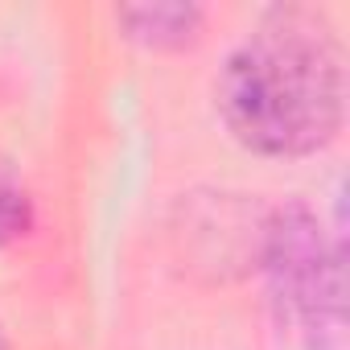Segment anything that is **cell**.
Segmentation results:
<instances>
[{
    "instance_id": "cell-2",
    "label": "cell",
    "mask_w": 350,
    "mask_h": 350,
    "mask_svg": "<svg viewBox=\"0 0 350 350\" xmlns=\"http://www.w3.org/2000/svg\"><path fill=\"white\" fill-rule=\"evenodd\" d=\"M260 268L280 321H288L309 350H325V342L342 334V252L309 206L288 202L268 211Z\"/></svg>"
},
{
    "instance_id": "cell-3",
    "label": "cell",
    "mask_w": 350,
    "mask_h": 350,
    "mask_svg": "<svg viewBox=\"0 0 350 350\" xmlns=\"http://www.w3.org/2000/svg\"><path fill=\"white\" fill-rule=\"evenodd\" d=\"M116 21L124 25V38L148 50H186L202 33L198 5H128L116 13Z\"/></svg>"
},
{
    "instance_id": "cell-4",
    "label": "cell",
    "mask_w": 350,
    "mask_h": 350,
    "mask_svg": "<svg viewBox=\"0 0 350 350\" xmlns=\"http://www.w3.org/2000/svg\"><path fill=\"white\" fill-rule=\"evenodd\" d=\"M33 223V198L21 182L17 165L0 152V247L17 243Z\"/></svg>"
},
{
    "instance_id": "cell-1",
    "label": "cell",
    "mask_w": 350,
    "mask_h": 350,
    "mask_svg": "<svg viewBox=\"0 0 350 350\" xmlns=\"http://www.w3.org/2000/svg\"><path fill=\"white\" fill-rule=\"evenodd\" d=\"M227 132L260 157H309L346 116V66L334 25L305 5H284L231 50L215 83Z\"/></svg>"
},
{
    "instance_id": "cell-5",
    "label": "cell",
    "mask_w": 350,
    "mask_h": 350,
    "mask_svg": "<svg viewBox=\"0 0 350 350\" xmlns=\"http://www.w3.org/2000/svg\"><path fill=\"white\" fill-rule=\"evenodd\" d=\"M0 350H9V342H5V334H0Z\"/></svg>"
}]
</instances>
